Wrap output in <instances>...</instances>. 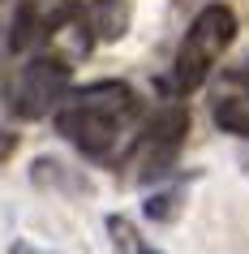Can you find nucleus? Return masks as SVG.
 <instances>
[{
    "mask_svg": "<svg viewBox=\"0 0 249 254\" xmlns=\"http://www.w3.org/2000/svg\"><path fill=\"white\" fill-rule=\"evenodd\" d=\"M185 129H189V112H185L181 104L163 108V112H155V121H146V125H138V134H133V147H129V164L138 168V181H155V177H163L176 164V151H181L185 142Z\"/></svg>",
    "mask_w": 249,
    "mask_h": 254,
    "instance_id": "3",
    "label": "nucleus"
},
{
    "mask_svg": "<svg viewBox=\"0 0 249 254\" xmlns=\"http://www.w3.org/2000/svg\"><path fill=\"white\" fill-rule=\"evenodd\" d=\"M133 254H163V250H150V246H133Z\"/></svg>",
    "mask_w": 249,
    "mask_h": 254,
    "instance_id": "6",
    "label": "nucleus"
},
{
    "mask_svg": "<svg viewBox=\"0 0 249 254\" xmlns=\"http://www.w3.org/2000/svg\"><path fill=\"white\" fill-rule=\"evenodd\" d=\"M232 35H236V17H232V9H223V4H206V9H202L194 22H189V30H185L181 48H176L172 86H176L181 95L198 91V86L210 78V69L223 61V52H228Z\"/></svg>",
    "mask_w": 249,
    "mask_h": 254,
    "instance_id": "2",
    "label": "nucleus"
},
{
    "mask_svg": "<svg viewBox=\"0 0 249 254\" xmlns=\"http://www.w3.org/2000/svg\"><path fill=\"white\" fill-rule=\"evenodd\" d=\"M9 254H39V250H30V246H13Z\"/></svg>",
    "mask_w": 249,
    "mask_h": 254,
    "instance_id": "7",
    "label": "nucleus"
},
{
    "mask_svg": "<svg viewBox=\"0 0 249 254\" xmlns=\"http://www.w3.org/2000/svg\"><path fill=\"white\" fill-rule=\"evenodd\" d=\"M69 91V61L65 56H30L26 65L17 69V82H13V112L22 117H43L60 104V95Z\"/></svg>",
    "mask_w": 249,
    "mask_h": 254,
    "instance_id": "4",
    "label": "nucleus"
},
{
    "mask_svg": "<svg viewBox=\"0 0 249 254\" xmlns=\"http://www.w3.org/2000/svg\"><path fill=\"white\" fill-rule=\"evenodd\" d=\"M210 117H215L219 129L249 138V69L223 73V82L215 86V99H210Z\"/></svg>",
    "mask_w": 249,
    "mask_h": 254,
    "instance_id": "5",
    "label": "nucleus"
},
{
    "mask_svg": "<svg viewBox=\"0 0 249 254\" xmlns=\"http://www.w3.org/2000/svg\"><path fill=\"white\" fill-rule=\"evenodd\" d=\"M56 129L91 160H116V151L133 147L142 125V104L125 82H91L82 91H65L52 108Z\"/></svg>",
    "mask_w": 249,
    "mask_h": 254,
    "instance_id": "1",
    "label": "nucleus"
}]
</instances>
